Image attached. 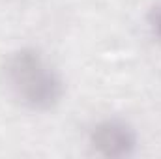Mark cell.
Segmentation results:
<instances>
[{
	"instance_id": "obj_1",
	"label": "cell",
	"mask_w": 161,
	"mask_h": 159,
	"mask_svg": "<svg viewBox=\"0 0 161 159\" xmlns=\"http://www.w3.org/2000/svg\"><path fill=\"white\" fill-rule=\"evenodd\" d=\"M4 79L11 96L32 111L53 109L64 92L56 69L40 51L25 47L11 52L4 64Z\"/></svg>"
},
{
	"instance_id": "obj_2",
	"label": "cell",
	"mask_w": 161,
	"mask_h": 159,
	"mask_svg": "<svg viewBox=\"0 0 161 159\" xmlns=\"http://www.w3.org/2000/svg\"><path fill=\"white\" fill-rule=\"evenodd\" d=\"M90 146L103 157H129L137 148V135L124 120L109 118L94 125Z\"/></svg>"
},
{
	"instance_id": "obj_3",
	"label": "cell",
	"mask_w": 161,
	"mask_h": 159,
	"mask_svg": "<svg viewBox=\"0 0 161 159\" xmlns=\"http://www.w3.org/2000/svg\"><path fill=\"white\" fill-rule=\"evenodd\" d=\"M148 25L154 32V36H158L161 40V4L154 6L148 13Z\"/></svg>"
}]
</instances>
